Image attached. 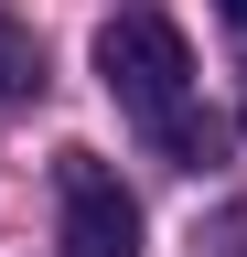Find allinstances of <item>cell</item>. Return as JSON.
<instances>
[{
  "instance_id": "cell-2",
  "label": "cell",
  "mask_w": 247,
  "mask_h": 257,
  "mask_svg": "<svg viewBox=\"0 0 247 257\" xmlns=\"http://www.w3.org/2000/svg\"><path fill=\"white\" fill-rule=\"evenodd\" d=\"M54 246L65 257H140V204L118 193L97 150H65V204H54Z\"/></svg>"
},
{
  "instance_id": "cell-1",
  "label": "cell",
  "mask_w": 247,
  "mask_h": 257,
  "mask_svg": "<svg viewBox=\"0 0 247 257\" xmlns=\"http://www.w3.org/2000/svg\"><path fill=\"white\" fill-rule=\"evenodd\" d=\"M97 75H108L118 107L161 118V107H183V86H194V43H183L161 11H118V22H97Z\"/></svg>"
},
{
  "instance_id": "cell-3",
  "label": "cell",
  "mask_w": 247,
  "mask_h": 257,
  "mask_svg": "<svg viewBox=\"0 0 247 257\" xmlns=\"http://www.w3.org/2000/svg\"><path fill=\"white\" fill-rule=\"evenodd\" d=\"M0 96H43V43L22 22H0Z\"/></svg>"
},
{
  "instance_id": "cell-5",
  "label": "cell",
  "mask_w": 247,
  "mask_h": 257,
  "mask_svg": "<svg viewBox=\"0 0 247 257\" xmlns=\"http://www.w3.org/2000/svg\"><path fill=\"white\" fill-rule=\"evenodd\" d=\"M226 22H236V32H247V0H226Z\"/></svg>"
},
{
  "instance_id": "cell-4",
  "label": "cell",
  "mask_w": 247,
  "mask_h": 257,
  "mask_svg": "<svg viewBox=\"0 0 247 257\" xmlns=\"http://www.w3.org/2000/svg\"><path fill=\"white\" fill-rule=\"evenodd\" d=\"M150 128H161V150L183 161V172H204V161H215V118H183V107H161Z\"/></svg>"
}]
</instances>
